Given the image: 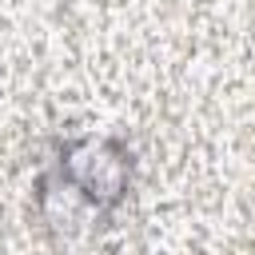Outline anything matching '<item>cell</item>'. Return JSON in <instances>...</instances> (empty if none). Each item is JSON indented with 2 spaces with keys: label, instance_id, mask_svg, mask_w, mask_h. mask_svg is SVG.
Returning <instances> with one entry per match:
<instances>
[{
  "label": "cell",
  "instance_id": "cell-1",
  "mask_svg": "<svg viewBox=\"0 0 255 255\" xmlns=\"http://www.w3.org/2000/svg\"><path fill=\"white\" fill-rule=\"evenodd\" d=\"M135 187V151L112 131L56 135L32 183V207L48 231H96L116 219Z\"/></svg>",
  "mask_w": 255,
  "mask_h": 255
}]
</instances>
